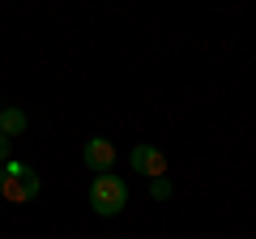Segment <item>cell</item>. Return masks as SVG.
<instances>
[{
	"instance_id": "5",
	"label": "cell",
	"mask_w": 256,
	"mask_h": 239,
	"mask_svg": "<svg viewBox=\"0 0 256 239\" xmlns=\"http://www.w3.org/2000/svg\"><path fill=\"white\" fill-rule=\"evenodd\" d=\"M0 132L4 137H22L26 132V111H18V107H0Z\"/></svg>"
},
{
	"instance_id": "4",
	"label": "cell",
	"mask_w": 256,
	"mask_h": 239,
	"mask_svg": "<svg viewBox=\"0 0 256 239\" xmlns=\"http://www.w3.org/2000/svg\"><path fill=\"white\" fill-rule=\"evenodd\" d=\"M82 158H86V166H90V171L111 175V166H116V146H111L107 137H90V141L82 146Z\"/></svg>"
},
{
	"instance_id": "1",
	"label": "cell",
	"mask_w": 256,
	"mask_h": 239,
	"mask_svg": "<svg viewBox=\"0 0 256 239\" xmlns=\"http://www.w3.org/2000/svg\"><path fill=\"white\" fill-rule=\"evenodd\" d=\"M43 192V180L30 162H4L0 166V196L9 205H26Z\"/></svg>"
},
{
	"instance_id": "6",
	"label": "cell",
	"mask_w": 256,
	"mask_h": 239,
	"mask_svg": "<svg viewBox=\"0 0 256 239\" xmlns=\"http://www.w3.org/2000/svg\"><path fill=\"white\" fill-rule=\"evenodd\" d=\"M150 196H154V201H171V196H175L171 180H154V184H150Z\"/></svg>"
},
{
	"instance_id": "2",
	"label": "cell",
	"mask_w": 256,
	"mask_h": 239,
	"mask_svg": "<svg viewBox=\"0 0 256 239\" xmlns=\"http://www.w3.org/2000/svg\"><path fill=\"white\" fill-rule=\"evenodd\" d=\"M90 205H94L98 218H116V214H124V205H128V184L120 180V175H94Z\"/></svg>"
},
{
	"instance_id": "3",
	"label": "cell",
	"mask_w": 256,
	"mask_h": 239,
	"mask_svg": "<svg viewBox=\"0 0 256 239\" xmlns=\"http://www.w3.org/2000/svg\"><path fill=\"white\" fill-rule=\"evenodd\" d=\"M132 171L141 175V180H166V154L158 146H137L132 150Z\"/></svg>"
},
{
	"instance_id": "7",
	"label": "cell",
	"mask_w": 256,
	"mask_h": 239,
	"mask_svg": "<svg viewBox=\"0 0 256 239\" xmlns=\"http://www.w3.org/2000/svg\"><path fill=\"white\" fill-rule=\"evenodd\" d=\"M9 146H13V141L4 137V132H0V166H4V162H13V158H9Z\"/></svg>"
}]
</instances>
